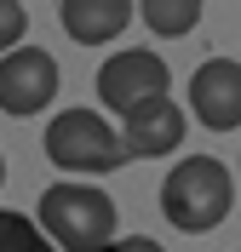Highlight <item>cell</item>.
I'll return each instance as SVG.
<instances>
[{
  "label": "cell",
  "instance_id": "cell-1",
  "mask_svg": "<svg viewBox=\"0 0 241 252\" xmlns=\"http://www.w3.org/2000/svg\"><path fill=\"white\" fill-rule=\"evenodd\" d=\"M34 223H40V235H46L58 252H103V247L115 241L121 212H115V201H109L98 184L64 178V184H52L46 195H40Z\"/></svg>",
  "mask_w": 241,
  "mask_h": 252
},
{
  "label": "cell",
  "instance_id": "cell-2",
  "mask_svg": "<svg viewBox=\"0 0 241 252\" xmlns=\"http://www.w3.org/2000/svg\"><path fill=\"white\" fill-rule=\"evenodd\" d=\"M230 201H236V178H230V166L218 155H184L161 178V212L184 235L218 229L230 218Z\"/></svg>",
  "mask_w": 241,
  "mask_h": 252
},
{
  "label": "cell",
  "instance_id": "cell-3",
  "mask_svg": "<svg viewBox=\"0 0 241 252\" xmlns=\"http://www.w3.org/2000/svg\"><path fill=\"white\" fill-rule=\"evenodd\" d=\"M46 160L58 172H75V178H103V172H121L127 166V143L98 109H58L46 126Z\"/></svg>",
  "mask_w": 241,
  "mask_h": 252
},
{
  "label": "cell",
  "instance_id": "cell-4",
  "mask_svg": "<svg viewBox=\"0 0 241 252\" xmlns=\"http://www.w3.org/2000/svg\"><path fill=\"white\" fill-rule=\"evenodd\" d=\"M172 86V69H167V58L149 46H121L115 58H103V69H98V103L115 115H127L132 103H144V97H161Z\"/></svg>",
  "mask_w": 241,
  "mask_h": 252
},
{
  "label": "cell",
  "instance_id": "cell-5",
  "mask_svg": "<svg viewBox=\"0 0 241 252\" xmlns=\"http://www.w3.org/2000/svg\"><path fill=\"white\" fill-rule=\"evenodd\" d=\"M52 97H58V63H52V52H40V46L0 52V109L6 115L29 121V115L52 109Z\"/></svg>",
  "mask_w": 241,
  "mask_h": 252
},
{
  "label": "cell",
  "instance_id": "cell-6",
  "mask_svg": "<svg viewBox=\"0 0 241 252\" xmlns=\"http://www.w3.org/2000/svg\"><path fill=\"white\" fill-rule=\"evenodd\" d=\"M190 115L207 132H236L241 126V63L236 58H207L190 75Z\"/></svg>",
  "mask_w": 241,
  "mask_h": 252
},
{
  "label": "cell",
  "instance_id": "cell-7",
  "mask_svg": "<svg viewBox=\"0 0 241 252\" xmlns=\"http://www.w3.org/2000/svg\"><path fill=\"white\" fill-rule=\"evenodd\" d=\"M121 143H127L132 160H149V155H172L178 143H184V109H178L172 97H144V103H132L121 115Z\"/></svg>",
  "mask_w": 241,
  "mask_h": 252
},
{
  "label": "cell",
  "instance_id": "cell-8",
  "mask_svg": "<svg viewBox=\"0 0 241 252\" xmlns=\"http://www.w3.org/2000/svg\"><path fill=\"white\" fill-rule=\"evenodd\" d=\"M58 17H64L69 40H80V46H109V40L127 34V23L138 12H132V0H58Z\"/></svg>",
  "mask_w": 241,
  "mask_h": 252
},
{
  "label": "cell",
  "instance_id": "cell-9",
  "mask_svg": "<svg viewBox=\"0 0 241 252\" xmlns=\"http://www.w3.org/2000/svg\"><path fill=\"white\" fill-rule=\"evenodd\" d=\"M132 12H144V29L149 34H190L201 23V0H132Z\"/></svg>",
  "mask_w": 241,
  "mask_h": 252
},
{
  "label": "cell",
  "instance_id": "cell-10",
  "mask_svg": "<svg viewBox=\"0 0 241 252\" xmlns=\"http://www.w3.org/2000/svg\"><path fill=\"white\" fill-rule=\"evenodd\" d=\"M0 252H58L46 235H40V223L23 218V212H0Z\"/></svg>",
  "mask_w": 241,
  "mask_h": 252
},
{
  "label": "cell",
  "instance_id": "cell-11",
  "mask_svg": "<svg viewBox=\"0 0 241 252\" xmlns=\"http://www.w3.org/2000/svg\"><path fill=\"white\" fill-rule=\"evenodd\" d=\"M23 34H29V12H23V0H0V52L23 46Z\"/></svg>",
  "mask_w": 241,
  "mask_h": 252
},
{
  "label": "cell",
  "instance_id": "cell-12",
  "mask_svg": "<svg viewBox=\"0 0 241 252\" xmlns=\"http://www.w3.org/2000/svg\"><path fill=\"white\" fill-rule=\"evenodd\" d=\"M103 252H167L161 241H149V235H115Z\"/></svg>",
  "mask_w": 241,
  "mask_h": 252
},
{
  "label": "cell",
  "instance_id": "cell-13",
  "mask_svg": "<svg viewBox=\"0 0 241 252\" xmlns=\"http://www.w3.org/2000/svg\"><path fill=\"white\" fill-rule=\"evenodd\" d=\"M0 184H6V160H0Z\"/></svg>",
  "mask_w": 241,
  "mask_h": 252
}]
</instances>
